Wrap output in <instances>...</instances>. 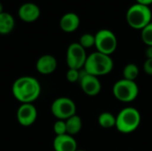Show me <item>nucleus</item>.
Wrapping results in <instances>:
<instances>
[{
    "label": "nucleus",
    "mask_w": 152,
    "mask_h": 151,
    "mask_svg": "<svg viewBox=\"0 0 152 151\" xmlns=\"http://www.w3.org/2000/svg\"><path fill=\"white\" fill-rule=\"evenodd\" d=\"M139 73H140L139 68L134 63H128L123 69V77L124 79L126 80L135 81V79L139 76Z\"/></svg>",
    "instance_id": "a211bd4d"
},
{
    "label": "nucleus",
    "mask_w": 152,
    "mask_h": 151,
    "mask_svg": "<svg viewBox=\"0 0 152 151\" xmlns=\"http://www.w3.org/2000/svg\"><path fill=\"white\" fill-rule=\"evenodd\" d=\"M80 77V69H69L66 73V78L69 83H76L79 81Z\"/></svg>",
    "instance_id": "4be33fe9"
},
{
    "label": "nucleus",
    "mask_w": 152,
    "mask_h": 151,
    "mask_svg": "<svg viewBox=\"0 0 152 151\" xmlns=\"http://www.w3.org/2000/svg\"><path fill=\"white\" fill-rule=\"evenodd\" d=\"M113 67L114 62L110 55H106L96 51L87 56L83 69L87 74L98 77L110 74L112 71Z\"/></svg>",
    "instance_id": "f03ea898"
},
{
    "label": "nucleus",
    "mask_w": 152,
    "mask_h": 151,
    "mask_svg": "<svg viewBox=\"0 0 152 151\" xmlns=\"http://www.w3.org/2000/svg\"><path fill=\"white\" fill-rule=\"evenodd\" d=\"M65 122L67 127V134L74 136L77 134L82 129V119L77 114L65 120Z\"/></svg>",
    "instance_id": "dca6fc26"
},
{
    "label": "nucleus",
    "mask_w": 152,
    "mask_h": 151,
    "mask_svg": "<svg viewBox=\"0 0 152 151\" xmlns=\"http://www.w3.org/2000/svg\"><path fill=\"white\" fill-rule=\"evenodd\" d=\"M151 22H152V16H151Z\"/></svg>",
    "instance_id": "cd10ccee"
},
{
    "label": "nucleus",
    "mask_w": 152,
    "mask_h": 151,
    "mask_svg": "<svg viewBox=\"0 0 152 151\" xmlns=\"http://www.w3.org/2000/svg\"><path fill=\"white\" fill-rule=\"evenodd\" d=\"M58 66L57 60L51 54H44L40 56L36 63V69L41 75H51L53 74Z\"/></svg>",
    "instance_id": "f8f14e48"
},
{
    "label": "nucleus",
    "mask_w": 152,
    "mask_h": 151,
    "mask_svg": "<svg viewBox=\"0 0 152 151\" xmlns=\"http://www.w3.org/2000/svg\"><path fill=\"white\" fill-rule=\"evenodd\" d=\"M114 97L121 102H132L139 94V87L135 81L120 79L117 81L112 87Z\"/></svg>",
    "instance_id": "39448f33"
},
{
    "label": "nucleus",
    "mask_w": 152,
    "mask_h": 151,
    "mask_svg": "<svg viewBox=\"0 0 152 151\" xmlns=\"http://www.w3.org/2000/svg\"><path fill=\"white\" fill-rule=\"evenodd\" d=\"M80 25L79 16L72 12L63 14L60 20V28L66 33H72L76 31Z\"/></svg>",
    "instance_id": "4468645a"
},
{
    "label": "nucleus",
    "mask_w": 152,
    "mask_h": 151,
    "mask_svg": "<svg viewBox=\"0 0 152 151\" xmlns=\"http://www.w3.org/2000/svg\"><path fill=\"white\" fill-rule=\"evenodd\" d=\"M152 12L149 6L134 4L126 12L127 24L134 29L142 30L151 22Z\"/></svg>",
    "instance_id": "20e7f679"
},
{
    "label": "nucleus",
    "mask_w": 152,
    "mask_h": 151,
    "mask_svg": "<svg viewBox=\"0 0 152 151\" xmlns=\"http://www.w3.org/2000/svg\"><path fill=\"white\" fill-rule=\"evenodd\" d=\"M141 120L139 110L133 107H127L123 109L116 117L115 127L122 133H131L139 127Z\"/></svg>",
    "instance_id": "7ed1b4c3"
},
{
    "label": "nucleus",
    "mask_w": 152,
    "mask_h": 151,
    "mask_svg": "<svg viewBox=\"0 0 152 151\" xmlns=\"http://www.w3.org/2000/svg\"><path fill=\"white\" fill-rule=\"evenodd\" d=\"M3 12H4V6H3V4L0 1V13H2Z\"/></svg>",
    "instance_id": "a878e982"
},
{
    "label": "nucleus",
    "mask_w": 152,
    "mask_h": 151,
    "mask_svg": "<svg viewBox=\"0 0 152 151\" xmlns=\"http://www.w3.org/2000/svg\"><path fill=\"white\" fill-rule=\"evenodd\" d=\"M98 123L101 127L110 129L116 125V117L110 112H102L98 117Z\"/></svg>",
    "instance_id": "f3484780"
},
{
    "label": "nucleus",
    "mask_w": 152,
    "mask_h": 151,
    "mask_svg": "<svg viewBox=\"0 0 152 151\" xmlns=\"http://www.w3.org/2000/svg\"><path fill=\"white\" fill-rule=\"evenodd\" d=\"M79 85L82 91L88 96H96L102 90V84L95 76L87 74L84 69H80Z\"/></svg>",
    "instance_id": "1a4fd4ad"
},
{
    "label": "nucleus",
    "mask_w": 152,
    "mask_h": 151,
    "mask_svg": "<svg viewBox=\"0 0 152 151\" xmlns=\"http://www.w3.org/2000/svg\"><path fill=\"white\" fill-rule=\"evenodd\" d=\"M143 70L146 74L152 76V59H146L143 63Z\"/></svg>",
    "instance_id": "5701e85b"
},
{
    "label": "nucleus",
    "mask_w": 152,
    "mask_h": 151,
    "mask_svg": "<svg viewBox=\"0 0 152 151\" xmlns=\"http://www.w3.org/2000/svg\"><path fill=\"white\" fill-rule=\"evenodd\" d=\"M145 55L147 59H152V46H147L145 50Z\"/></svg>",
    "instance_id": "b1692460"
},
{
    "label": "nucleus",
    "mask_w": 152,
    "mask_h": 151,
    "mask_svg": "<svg viewBox=\"0 0 152 151\" xmlns=\"http://www.w3.org/2000/svg\"><path fill=\"white\" fill-rule=\"evenodd\" d=\"M135 1H136L137 4L147 5V6H150V4H152V0H135Z\"/></svg>",
    "instance_id": "393cba45"
},
{
    "label": "nucleus",
    "mask_w": 152,
    "mask_h": 151,
    "mask_svg": "<svg viewBox=\"0 0 152 151\" xmlns=\"http://www.w3.org/2000/svg\"><path fill=\"white\" fill-rule=\"evenodd\" d=\"M79 44L85 48H91L95 45V36L91 33H85L79 38Z\"/></svg>",
    "instance_id": "6ab92c4d"
},
{
    "label": "nucleus",
    "mask_w": 152,
    "mask_h": 151,
    "mask_svg": "<svg viewBox=\"0 0 152 151\" xmlns=\"http://www.w3.org/2000/svg\"><path fill=\"white\" fill-rule=\"evenodd\" d=\"M77 151H86V150H77Z\"/></svg>",
    "instance_id": "bb28decb"
},
{
    "label": "nucleus",
    "mask_w": 152,
    "mask_h": 151,
    "mask_svg": "<svg viewBox=\"0 0 152 151\" xmlns=\"http://www.w3.org/2000/svg\"><path fill=\"white\" fill-rule=\"evenodd\" d=\"M51 112L58 120H67L76 115L77 106L73 100L68 97H59L51 105Z\"/></svg>",
    "instance_id": "0eeeda50"
},
{
    "label": "nucleus",
    "mask_w": 152,
    "mask_h": 151,
    "mask_svg": "<svg viewBox=\"0 0 152 151\" xmlns=\"http://www.w3.org/2000/svg\"><path fill=\"white\" fill-rule=\"evenodd\" d=\"M53 147L54 151H77V143L75 138L69 134L55 136Z\"/></svg>",
    "instance_id": "ddd939ff"
},
{
    "label": "nucleus",
    "mask_w": 152,
    "mask_h": 151,
    "mask_svg": "<svg viewBox=\"0 0 152 151\" xmlns=\"http://www.w3.org/2000/svg\"><path fill=\"white\" fill-rule=\"evenodd\" d=\"M95 47L97 52L106 55H111L118 47V38L110 29H100L95 35Z\"/></svg>",
    "instance_id": "423d86ee"
},
{
    "label": "nucleus",
    "mask_w": 152,
    "mask_h": 151,
    "mask_svg": "<svg viewBox=\"0 0 152 151\" xmlns=\"http://www.w3.org/2000/svg\"><path fill=\"white\" fill-rule=\"evenodd\" d=\"M53 132L58 135H63L67 133V127H66V122L64 120H57L53 124Z\"/></svg>",
    "instance_id": "412c9836"
},
{
    "label": "nucleus",
    "mask_w": 152,
    "mask_h": 151,
    "mask_svg": "<svg viewBox=\"0 0 152 151\" xmlns=\"http://www.w3.org/2000/svg\"><path fill=\"white\" fill-rule=\"evenodd\" d=\"M87 54L86 49L79 43H72L69 45L66 53V62L69 69H82L85 66Z\"/></svg>",
    "instance_id": "6e6552de"
},
{
    "label": "nucleus",
    "mask_w": 152,
    "mask_h": 151,
    "mask_svg": "<svg viewBox=\"0 0 152 151\" xmlns=\"http://www.w3.org/2000/svg\"><path fill=\"white\" fill-rule=\"evenodd\" d=\"M18 123L25 127H28L35 124L37 118V109L33 103L20 104L16 112Z\"/></svg>",
    "instance_id": "9d476101"
},
{
    "label": "nucleus",
    "mask_w": 152,
    "mask_h": 151,
    "mask_svg": "<svg viewBox=\"0 0 152 151\" xmlns=\"http://www.w3.org/2000/svg\"><path fill=\"white\" fill-rule=\"evenodd\" d=\"M40 13L41 12H40L39 6L37 4L32 3V2L22 4L18 10L19 18L22 21L28 22V23L36 21L39 18Z\"/></svg>",
    "instance_id": "9b49d317"
},
{
    "label": "nucleus",
    "mask_w": 152,
    "mask_h": 151,
    "mask_svg": "<svg viewBox=\"0 0 152 151\" xmlns=\"http://www.w3.org/2000/svg\"><path fill=\"white\" fill-rule=\"evenodd\" d=\"M41 91L39 81L31 76L18 77L12 85V95L20 104L34 103L39 98Z\"/></svg>",
    "instance_id": "f257e3e1"
},
{
    "label": "nucleus",
    "mask_w": 152,
    "mask_h": 151,
    "mask_svg": "<svg viewBox=\"0 0 152 151\" xmlns=\"http://www.w3.org/2000/svg\"><path fill=\"white\" fill-rule=\"evenodd\" d=\"M15 20L12 15L7 12L0 13V35H8L13 29Z\"/></svg>",
    "instance_id": "2eb2a0df"
},
{
    "label": "nucleus",
    "mask_w": 152,
    "mask_h": 151,
    "mask_svg": "<svg viewBox=\"0 0 152 151\" xmlns=\"http://www.w3.org/2000/svg\"><path fill=\"white\" fill-rule=\"evenodd\" d=\"M141 37L147 46H152V22L141 30Z\"/></svg>",
    "instance_id": "aec40b11"
}]
</instances>
